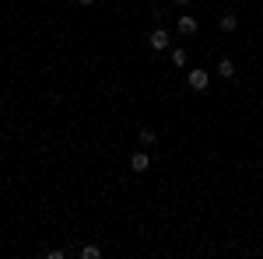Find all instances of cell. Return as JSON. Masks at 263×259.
Returning <instances> with one entry per match:
<instances>
[{"instance_id": "obj_8", "label": "cell", "mask_w": 263, "mask_h": 259, "mask_svg": "<svg viewBox=\"0 0 263 259\" xmlns=\"http://www.w3.org/2000/svg\"><path fill=\"white\" fill-rule=\"evenodd\" d=\"M81 256H84V259H99V256H102V249H99V245H84Z\"/></svg>"}, {"instance_id": "obj_10", "label": "cell", "mask_w": 263, "mask_h": 259, "mask_svg": "<svg viewBox=\"0 0 263 259\" xmlns=\"http://www.w3.org/2000/svg\"><path fill=\"white\" fill-rule=\"evenodd\" d=\"M81 4H84V7H91V4H95V0H81Z\"/></svg>"}, {"instance_id": "obj_5", "label": "cell", "mask_w": 263, "mask_h": 259, "mask_svg": "<svg viewBox=\"0 0 263 259\" xmlns=\"http://www.w3.org/2000/svg\"><path fill=\"white\" fill-rule=\"evenodd\" d=\"M218 28H221V32H235V28H239V18H235V14H221Z\"/></svg>"}, {"instance_id": "obj_3", "label": "cell", "mask_w": 263, "mask_h": 259, "mask_svg": "<svg viewBox=\"0 0 263 259\" xmlns=\"http://www.w3.org/2000/svg\"><path fill=\"white\" fill-rule=\"evenodd\" d=\"M168 32H165V28H155V32H151V49H168Z\"/></svg>"}, {"instance_id": "obj_4", "label": "cell", "mask_w": 263, "mask_h": 259, "mask_svg": "<svg viewBox=\"0 0 263 259\" xmlns=\"http://www.w3.org/2000/svg\"><path fill=\"white\" fill-rule=\"evenodd\" d=\"M179 32H182V35H197V18L182 14V18H179Z\"/></svg>"}, {"instance_id": "obj_7", "label": "cell", "mask_w": 263, "mask_h": 259, "mask_svg": "<svg viewBox=\"0 0 263 259\" xmlns=\"http://www.w3.org/2000/svg\"><path fill=\"white\" fill-rule=\"evenodd\" d=\"M141 144H144V147H155V144H158V133L144 126V130H141Z\"/></svg>"}, {"instance_id": "obj_11", "label": "cell", "mask_w": 263, "mask_h": 259, "mask_svg": "<svg viewBox=\"0 0 263 259\" xmlns=\"http://www.w3.org/2000/svg\"><path fill=\"white\" fill-rule=\"evenodd\" d=\"M176 4H190V0H176Z\"/></svg>"}, {"instance_id": "obj_6", "label": "cell", "mask_w": 263, "mask_h": 259, "mask_svg": "<svg viewBox=\"0 0 263 259\" xmlns=\"http://www.w3.org/2000/svg\"><path fill=\"white\" fill-rule=\"evenodd\" d=\"M218 74H221L224 81H228V77H235V63H232V60H228V56H224V60L218 63Z\"/></svg>"}, {"instance_id": "obj_1", "label": "cell", "mask_w": 263, "mask_h": 259, "mask_svg": "<svg viewBox=\"0 0 263 259\" xmlns=\"http://www.w3.org/2000/svg\"><path fill=\"white\" fill-rule=\"evenodd\" d=\"M186 84H190V91H207V84H211V77H207V70H190V77H186Z\"/></svg>"}, {"instance_id": "obj_9", "label": "cell", "mask_w": 263, "mask_h": 259, "mask_svg": "<svg viewBox=\"0 0 263 259\" xmlns=\"http://www.w3.org/2000/svg\"><path fill=\"white\" fill-rule=\"evenodd\" d=\"M172 63L182 67V63H186V49H172Z\"/></svg>"}, {"instance_id": "obj_2", "label": "cell", "mask_w": 263, "mask_h": 259, "mask_svg": "<svg viewBox=\"0 0 263 259\" xmlns=\"http://www.w3.org/2000/svg\"><path fill=\"white\" fill-rule=\"evenodd\" d=\"M130 168H134V172H147V168H151V154H147V151H137V154L130 158Z\"/></svg>"}]
</instances>
